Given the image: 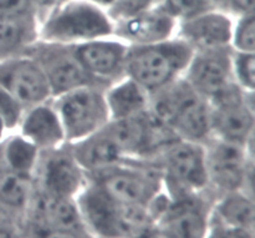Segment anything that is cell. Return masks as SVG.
Returning <instances> with one entry per match:
<instances>
[{
    "mask_svg": "<svg viewBox=\"0 0 255 238\" xmlns=\"http://www.w3.org/2000/svg\"><path fill=\"white\" fill-rule=\"evenodd\" d=\"M148 112L177 139L206 145L212 139L211 106L183 77L149 95Z\"/></svg>",
    "mask_w": 255,
    "mask_h": 238,
    "instance_id": "cell-1",
    "label": "cell"
},
{
    "mask_svg": "<svg viewBox=\"0 0 255 238\" xmlns=\"http://www.w3.org/2000/svg\"><path fill=\"white\" fill-rule=\"evenodd\" d=\"M76 201L94 238H136L156 225L147 207L116 202L89 180Z\"/></svg>",
    "mask_w": 255,
    "mask_h": 238,
    "instance_id": "cell-2",
    "label": "cell"
},
{
    "mask_svg": "<svg viewBox=\"0 0 255 238\" xmlns=\"http://www.w3.org/2000/svg\"><path fill=\"white\" fill-rule=\"evenodd\" d=\"M112 34L114 22L106 10L87 0L59 1L40 22V40L69 46Z\"/></svg>",
    "mask_w": 255,
    "mask_h": 238,
    "instance_id": "cell-3",
    "label": "cell"
},
{
    "mask_svg": "<svg viewBox=\"0 0 255 238\" xmlns=\"http://www.w3.org/2000/svg\"><path fill=\"white\" fill-rule=\"evenodd\" d=\"M193 50L178 37L149 45L128 46L126 76L149 95L183 77Z\"/></svg>",
    "mask_w": 255,
    "mask_h": 238,
    "instance_id": "cell-4",
    "label": "cell"
},
{
    "mask_svg": "<svg viewBox=\"0 0 255 238\" xmlns=\"http://www.w3.org/2000/svg\"><path fill=\"white\" fill-rule=\"evenodd\" d=\"M171 199L209 194L204 145L174 139L154 159ZM213 199V197H212Z\"/></svg>",
    "mask_w": 255,
    "mask_h": 238,
    "instance_id": "cell-5",
    "label": "cell"
},
{
    "mask_svg": "<svg viewBox=\"0 0 255 238\" xmlns=\"http://www.w3.org/2000/svg\"><path fill=\"white\" fill-rule=\"evenodd\" d=\"M87 180L116 202L132 206L148 207L163 191L161 170L149 160H125Z\"/></svg>",
    "mask_w": 255,
    "mask_h": 238,
    "instance_id": "cell-6",
    "label": "cell"
},
{
    "mask_svg": "<svg viewBox=\"0 0 255 238\" xmlns=\"http://www.w3.org/2000/svg\"><path fill=\"white\" fill-rule=\"evenodd\" d=\"M253 144L248 146L212 137L206 145L209 194L217 197L233 191L253 194Z\"/></svg>",
    "mask_w": 255,
    "mask_h": 238,
    "instance_id": "cell-7",
    "label": "cell"
},
{
    "mask_svg": "<svg viewBox=\"0 0 255 238\" xmlns=\"http://www.w3.org/2000/svg\"><path fill=\"white\" fill-rule=\"evenodd\" d=\"M105 90L97 85H87L52 97L67 144L96 134L111 121Z\"/></svg>",
    "mask_w": 255,
    "mask_h": 238,
    "instance_id": "cell-8",
    "label": "cell"
},
{
    "mask_svg": "<svg viewBox=\"0 0 255 238\" xmlns=\"http://www.w3.org/2000/svg\"><path fill=\"white\" fill-rule=\"evenodd\" d=\"M254 94L243 91L236 84L209 100L212 137L234 144H253Z\"/></svg>",
    "mask_w": 255,
    "mask_h": 238,
    "instance_id": "cell-9",
    "label": "cell"
},
{
    "mask_svg": "<svg viewBox=\"0 0 255 238\" xmlns=\"http://www.w3.org/2000/svg\"><path fill=\"white\" fill-rule=\"evenodd\" d=\"M32 180L35 190L45 196L76 199L87 182V176L75 159L69 144L40 151Z\"/></svg>",
    "mask_w": 255,
    "mask_h": 238,
    "instance_id": "cell-10",
    "label": "cell"
},
{
    "mask_svg": "<svg viewBox=\"0 0 255 238\" xmlns=\"http://www.w3.org/2000/svg\"><path fill=\"white\" fill-rule=\"evenodd\" d=\"M25 54L31 56L42 70L52 97L77 87L96 85L77 59L74 46L39 40Z\"/></svg>",
    "mask_w": 255,
    "mask_h": 238,
    "instance_id": "cell-11",
    "label": "cell"
},
{
    "mask_svg": "<svg viewBox=\"0 0 255 238\" xmlns=\"http://www.w3.org/2000/svg\"><path fill=\"white\" fill-rule=\"evenodd\" d=\"M0 89L14 97L24 110L52 99L44 72L27 54L0 61Z\"/></svg>",
    "mask_w": 255,
    "mask_h": 238,
    "instance_id": "cell-12",
    "label": "cell"
},
{
    "mask_svg": "<svg viewBox=\"0 0 255 238\" xmlns=\"http://www.w3.org/2000/svg\"><path fill=\"white\" fill-rule=\"evenodd\" d=\"M212 205L213 199L208 194L171 199L156 225L169 238H207Z\"/></svg>",
    "mask_w": 255,
    "mask_h": 238,
    "instance_id": "cell-13",
    "label": "cell"
},
{
    "mask_svg": "<svg viewBox=\"0 0 255 238\" xmlns=\"http://www.w3.org/2000/svg\"><path fill=\"white\" fill-rule=\"evenodd\" d=\"M76 56L92 81L107 89L126 77L128 45L115 36L91 40L74 46Z\"/></svg>",
    "mask_w": 255,
    "mask_h": 238,
    "instance_id": "cell-14",
    "label": "cell"
},
{
    "mask_svg": "<svg viewBox=\"0 0 255 238\" xmlns=\"http://www.w3.org/2000/svg\"><path fill=\"white\" fill-rule=\"evenodd\" d=\"M183 79L206 100H212L234 85L232 75V49L193 51Z\"/></svg>",
    "mask_w": 255,
    "mask_h": 238,
    "instance_id": "cell-15",
    "label": "cell"
},
{
    "mask_svg": "<svg viewBox=\"0 0 255 238\" xmlns=\"http://www.w3.org/2000/svg\"><path fill=\"white\" fill-rule=\"evenodd\" d=\"M234 17L221 9H209L196 16L179 20L176 37L193 51L231 47ZM232 49V47H231Z\"/></svg>",
    "mask_w": 255,
    "mask_h": 238,
    "instance_id": "cell-16",
    "label": "cell"
},
{
    "mask_svg": "<svg viewBox=\"0 0 255 238\" xmlns=\"http://www.w3.org/2000/svg\"><path fill=\"white\" fill-rule=\"evenodd\" d=\"M178 20L167 10L163 2L143 12L114 22V34L128 46L149 45L176 36Z\"/></svg>",
    "mask_w": 255,
    "mask_h": 238,
    "instance_id": "cell-17",
    "label": "cell"
},
{
    "mask_svg": "<svg viewBox=\"0 0 255 238\" xmlns=\"http://www.w3.org/2000/svg\"><path fill=\"white\" fill-rule=\"evenodd\" d=\"M25 224L26 230L52 229L89 232L82 220L76 199L45 196L36 190L27 207Z\"/></svg>",
    "mask_w": 255,
    "mask_h": 238,
    "instance_id": "cell-18",
    "label": "cell"
},
{
    "mask_svg": "<svg viewBox=\"0 0 255 238\" xmlns=\"http://www.w3.org/2000/svg\"><path fill=\"white\" fill-rule=\"evenodd\" d=\"M17 129L19 135L39 151L56 149L67 144L61 121L51 100L25 110Z\"/></svg>",
    "mask_w": 255,
    "mask_h": 238,
    "instance_id": "cell-19",
    "label": "cell"
},
{
    "mask_svg": "<svg viewBox=\"0 0 255 238\" xmlns=\"http://www.w3.org/2000/svg\"><path fill=\"white\" fill-rule=\"evenodd\" d=\"M75 159L82 167L87 177L109 170L128 160L122 154L109 127H104L96 134L90 135L80 141L69 144Z\"/></svg>",
    "mask_w": 255,
    "mask_h": 238,
    "instance_id": "cell-20",
    "label": "cell"
},
{
    "mask_svg": "<svg viewBox=\"0 0 255 238\" xmlns=\"http://www.w3.org/2000/svg\"><path fill=\"white\" fill-rule=\"evenodd\" d=\"M40 22L35 12L0 15V61L25 54L39 41Z\"/></svg>",
    "mask_w": 255,
    "mask_h": 238,
    "instance_id": "cell-21",
    "label": "cell"
},
{
    "mask_svg": "<svg viewBox=\"0 0 255 238\" xmlns=\"http://www.w3.org/2000/svg\"><path fill=\"white\" fill-rule=\"evenodd\" d=\"M211 222L224 227L255 231L253 194L239 190L217 197L212 205Z\"/></svg>",
    "mask_w": 255,
    "mask_h": 238,
    "instance_id": "cell-22",
    "label": "cell"
},
{
    "mask_svg": "<svg viewBox=\"0 0 255 238\" xmlns=\"http://www.w3.org/2000/svg\"><path fill=\"white\" fill-rule=\"evenodd\" d=\"M111 121L129 119L148 111L149 94L129 77H124L105 90Z\"/></svg>",
    "mask_w": 255,
    "mask_h": 238,
    "instance_id": "cell-23",
    "label": "cell"
},
{
    "mask_svg": "<svg viewBox=\"0 0 255 238\" xmlns=\"http://www.w3.org/2000/svg\"><path fill=\"white\" fill-rule=\"evenodd\" d=\"M1 151L6 172L32 176L40 151L24 139L14 134L1 140Z\"/></svg>",
    "mask_w": 255,
    "mask_h": 238,
    "instance_id": "cell-24",
    "label": "cell"
},
{
    "mask_svg": "<svg viewBox=\"0 0 255 238\" xmlns=\"http://www.w3.org/2000/svg\"><path fill=\"white\" fill-rule=\"evenodd\" d=\"M34 194L32 176L6 172L0 179V202L24 216Z\"/></svg>",
    "mask_w": 255,
    "mask_h": 238,
    "instance_id": "cell-25",
    "label": "cell"
},
{
    "mask_svg": "<svg viewBox=\"0 0 255 238\" xmlns=\"http://www.w3.org/2000/svg\"><path fill=\"white\" fill-rule=\"evenodd\" d=\"M232 75L238 87L254 94L255 52H237L232 50Z\"/></svg>",
    "mask_w": 255,
    "mask_h": 238,
    "instance_id": "cell-26",
    "label": "cell"
},
{
    "mask_svg": "<svg viewBox=\"0 0 255 238\" xmlns=\"http://www.w3.org/2000/svg\"><path fill=\"white\" fill-rule=\"evenodd\" d=\"M231 47L237 52H255V15L234 17Z\"/></svg>",
    "mask_w": 255,
    "mask_h": 238,
    "instance_id": "cell-27",
    "label": "cell"
},
{
    "mask_svg": "<svg viewBox=\"0 0 255 238\" xmlns=\"http://www.w3.org/2000/svg\"><path fill=\"white\" fill-rule=\"evenodd\" d=\"M57 0H0V15L35 12L42 17L57 4Z\"/></svg>",
    "mask_w": 255,
    "mask_h": 238,
    "instance_id": "cell-28",
    "label": "cell"
},
{
    "mask_svg": "<svg viewBox=\"0 0 255 238\" xmlns=\"http://www.w3.org/2000/svg\"><path fill=\"white\" fill-rule=\"evenodd\" d=\"M0 238H26L25 216L0 202Z\"/></svg>",
    "mask_w": 255,
    "mask_h": 238,
    "instance_id": "cell-29",
    "label": "cell"
},
{
    "mask_svg": "<svg viewBox=\"0 0 255 238\" xmlns=\"http://www.w3.org/2000/svg\"><path fill=\"white\" fill-rule=\"evenodd\" d=\"M162 2V0H115L114 4L107 9V14L112 22L134 16Z\"/></svg>",
    "mask_w": 255,
    "mask_h": 238,
    "instance_id": "cell-30",
    "label": "cell"
},
{
    "mask_svg": "<svg viewBox=\"0 0 255 238\" xmlns=\"http://www.w3.org/2000/svg\"><path fill=\"white\" fill-rule=\"evenodd\" d=\"M162 2L178 21L214 7L211 0H162Z\"/></svg>",
    "mask_w": 255,
    "mask_h": 238,
    "instance_id": "cell-31",
    "label": "cell"
},
{
    "mask_svg": "<svg viewBox=\"0 0 255 238\" xmlns=\"http://www.w3.org/2000/svg\"><path fill=\"white\" fill-rule=\"evenodd\" d=\"M24 111V107L14 97L0 89V119L4 122L7 132L17 129Z\"/></svg>",
    "mask_w": 255,
    "mask_h": 238,
    "instance_id": "cell-32",
    "label": "cell"
},
{
    "mask_svg": "<svg viewBox=\"0 0 255 238\" xmlns=\"http://www.w3.org/2000/svg\"><path fill=\"white\" fill-rule=\"evenodd\" d=\"M26 238H94L89 232L66 231L52 229L26 230Z\"/></svg>",
    "mask_w": 255,
    "mask_h": 238,
    "instance_id": "cell-33",
    "label": "cell"
},
{
    "mask_svg": "<svg viewBox=\"0 0 255 238\" xmlns=\"http://www.w3.org/2000/svg\"><path fill=\"white\" fill-rule=\"evenodd\" d=\"M255 0H228L223 11L228 12L231 16L237 17L247 14H254Z\"/></svg>",
    "mask_w": 255,
    "mask_h": 238,
    "instance_id": "cell-34",
    "label": "cell"
},
{
    "mask_svg": "<svg viewBox=\"0 0 255 238\" xmlns=\"http://www.w3.org/2000/svg\"><path fill=\"white\" fill-rule=\"evenodd\" d=\"M211 230L216 232L219 238H255V231L247 229H234V227H224L221 225L212 224Z\"/></svg>",
    "mask_w": 255,
    "mask_h": 238,
    "instance_id": "cell-35",
    "label": "cell"
},
{
    "mask_svg": "<svg viewBox=\"0 0 255 238\" xmlns=\"http://www.w3.org/2000/svg\"><path fill=\"white\" fill-rule=\"evenodd\" d=\"M136 238H169V237L167 236V235L164 234V232L162 231L157 225H153V226L147 229L146 231L142 232V234L139 235V236H137Z\"/></svg>",
    "mask_w": 255,
    "mask_h": 238,
    "instance_id": "cell-36",
    "label": "cell"
},
{
    "mask_svg": "<svg viewBox=\"0 0 255 238\" xmlns=\"http://www.w3.org/2000/svg\"><path fill=\"white\" fill-rule=\"evenodd\" d=\"M87 1L92 2V4H95L96 6L101 7V9L106 10L107 11V9H109V7L114 4L115 0H87Z\"/></svg>",
    "mask_w": 255,
    "mask_h": 238,
    "instance_id": "cell-37",
    "label": "cell"
},
{
    "mask_svg": "<svg viewBox=\"0 0 255 238\" xmlns=\"http://www.w3.org/2000/svg\"><path fill=\"white\" fill-rule=\"evenodd\" d=\"M6 174V167H5L4 159H2V151H1V141H0V179Z\"/></svg>",
    "mask_w": 255,
    "mask_h": 238,
    "instance_id": "cell-38",
    "label": "cell"
},
{
    "mask_svg": "<svg viewBox=\"0 0 255 238\" xmlns=\"http://www.w3.org/2000/svg\"><path fill=\"white\" fill-rule=\"evenodd\" d=\"M211 1H212V4H213L214 7L223 10L224 6H226V2L228 1V0H211Z\"/></svg>",
    "mask_w": 255,
    "mask_h": 238,
    "instance_id": "cell-39",
    "label": "cell"
},
{
    "mask_svg": "<svg viewBox=\"0 0 255 238\" xmlns=\"http://www.w3.org/2000/svg\"><path fill=\"white\" fill-rule=\"evenodd\" d=\"M6 132H7L6 127H5V125H4V122H2V120L0 119V141H1V140L4 139L5 134H6Z\"/></svg>",
    "mask_w": 255,
    "mask_h": 238,
    "instance_id": "cell-40",
    "label": "cell"
},
{
    "mask_svg": "<svg viewBox=\"0 0 255 238\" xmlns=\"http://www.w3.org/2000/svg\"><path fill=\"white\" fill-rule=\"evenodd\" d=\"M207 238H219L218 236H217L216 232L212 231L211 229H209V232H208V236H207Z\"/></svg>",
    "mask_w": 255,
    "mask_h": 238,
    "instance_id": "cell-41",
    "label": "cell"
}]
</instances>
